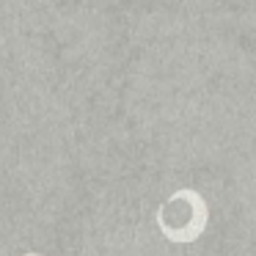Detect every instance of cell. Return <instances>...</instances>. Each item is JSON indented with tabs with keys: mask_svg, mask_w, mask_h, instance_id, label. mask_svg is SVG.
<instances>
[{
	"mask_svg": "<svg viewBox=\"0 0 256 256\" xmlns=\"http://www.w3.org/2000/svg\"><path fill=\"white\" fill-rule=\"evenodd\" d=\"M25 256H44V254H34V250H30V254H25Z\"/></svg>",
	"mask_w": 256,
	"mask_h": 256,
	"instance_id": "6da1fadb",
	"label": "cell"
}]
</instances>
